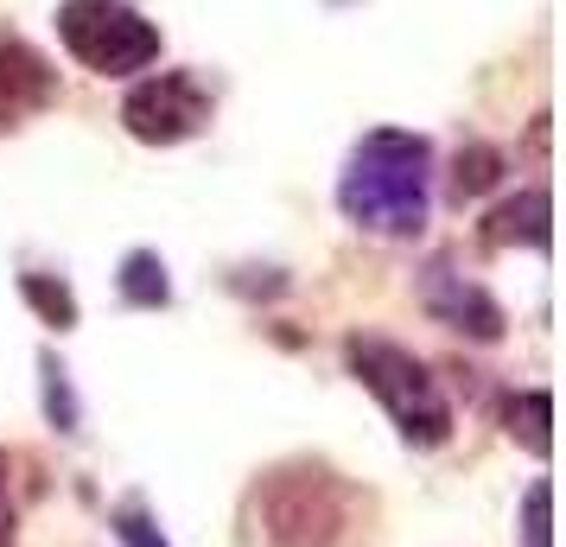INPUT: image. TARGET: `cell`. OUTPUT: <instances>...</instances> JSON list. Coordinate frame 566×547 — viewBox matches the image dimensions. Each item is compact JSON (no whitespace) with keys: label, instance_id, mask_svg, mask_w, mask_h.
<instances>
[{"label":"cell","instance_id":"1","mask_svg":"<svg viewBox=\"0 0 566 547\" xmlns=\"http://www.w3.org/2000/svg\"><path fill=\"white\" fill-rule=\"evenodd\" d=\"M427 179H433V147L420 134L376 128L363 134L344 179H337V210L376 235H420L427 230Z\"/></svg>","mask_w":566,"mask_h":547},{"label":"cell","instance_id":"2","mask_svg":"<svg viewBox=\"0 0 566 547\" xmlns=\"http://www.w3.org/2000/svg\"><path fill=\"white\" fill-rule=\"evenodd\" d=\"M344 364H350V376L388 408V420L401 427L408 445L433 452V445L452 440V401H446L439 376L413 357L408 344H388V338H376V332H357V338H344Z\"/></svg>","mask_w":566,"mask_h":547},{"label":"cell","instance_id":"3","mask_svg":"<svg viewBox=\"0 0 566 547\" xmlns=\"http://www.w3.org/2000/svg\"><path fill=\"white\" fill-rule=\"evenodd\" d=\"M57 39L96 77H134L159 57V27L147 13H134L128 0H64Z\"/></svg>","mask_w":566,"mask_h":547},{"label":"cell","instance_id":"4","mask_svg":"<svg viewBox=\"0 0 566 547\" xmlns=\"http://www.w3.org/2000/svg\"><path fill=\"white\" fill-rule=\"evenodd\" d=\"M261 516H268V541L274 547H337V535H344V484L318 465L274 471L268 491H261Z\"/></svg>","mask_w":566,"mask_h":547},{"label":"cell","instance_id":"5","mask_svg":"<svg viewBox=\"0 0 566 547\" xmlns=\"http://www.w3.org/2000/svg\"><path fill=\"white\" fill-rule=\"evenodd\" d=\"M210 90L198 71H159V77L134 83L128 103H122V122H128L134 140H147V147H179L191 134L210 122Z\"/></svg>","mask_w":566,"mask_h":547},{"label":"cell","instance_id":"6","mask_svg":"<svg viewBox=\"0 0 566 547\" xmlns=\"http://www.w3.org/2000/svg\"><path fill=\"white\" fill-rule=\"evenodd\" d=\"M420 306H427L439 325H452V332H464V338H478V344L503 338V306H496L478 281L452 274V261L446 255L427 261V274H420Z\"/></svg>","mask_w":566,"mask_h":547},{"label":"cell","instance_id":"7","mask_svg":"<svg viewBox=\"0 0 566 547\" xmlns=\"http://www.w3.org/2000/svg\"><path fill=\"white\" fill-rule=\"evenodd\" d=\"M52 96H57L52 57L32 52L27 39H0V134L20 128L39 108H52Z\"/></svg>","mask_w":566,"mask_h":547},{"label":"cell","instance_id":"8","mask_svg":"<svg viewBox=\"0 0 566 547\" xmlns=\"http://www.w3.org/2000/svg\"><path fill=\"white\" fill-rule=\"evenodd\" d=\"M484 242L496 249H510V242H528V249H547V191H522L510 204H496L484 217Z\"/></svg>","mask_w":566,"mask_h":547},{"label":"cell","instance_id":"9","mask_svg":"<svg viewBox=\"0 0 566 547\" xmlns=\"http://www.w3.org/2000/svg\"><path fill=\"white\" fill-rule=\"evenodd\" d=\"M503 420H510V440H522L528 445V452H535V459H547V420H554V395L547 389H522L510 401V408H503Z\"/></svg>","mask_w":566,"mask_h":547},{"label":"cell","instance_id":"10","mask_svg":"<svg viewBox=\"0 0 566 547\" xmlns=\"http://www.w3.org/2000/svg\"><path fill=\"white\" fill-rule=\"evenodd\" d=\"M122 299L128 306H166L172 299V281H166V261L154 255V249H134L128 261H122Z\"/></svg>","mask_w":566,"mask_h":547},{"label":"cell","instance_id":"11","mask_svg":"<svg viewBox=\"0 0 566 547\" xmlns=\"http://www.w3.org/2000/svg\"><path fill=\"white\" fill-rule=\"evenodd\" d=\"M20 293L32 299V313L45 318V325H57V332L77 325V293L64 287V281H52V274H20Z\"/></svg>","mask_w":566,"mask_h":547},{"label":"cell","instance_id":"12","mask_svg":"<svg viewBox=\"0 0 566 547\" xmlns=\"http://www.w3.org/2000/svg\"><path fill=\"white\" fill-rule=\"evenodd\" d=\"M496 179H503V154L478 140V147H464L459 166H452V198H459V204H464V198H484Z\"/></svg>","mask_w":566,"mask_h":547},{"label":"cell","instance_id":"13","mask_svg":"<svg viewBox=\"0 0 566 547\" xmlns=\"http://www.w3.org/2000/svg\"><path fill=\"white\" fill-rule=\"evenodd\" d=\"M39 369H45V414H52V427L57 433H77V395L64 382V364L57 357H39Z\"/></svg>","mask_w":566,"mask_h":547},{"label":"cell","instance_id":"14","mask_svg":"<svg viewBox=\"0 0 566 547\" xmlns=\"http://www.w3.org/2000/svg\"><path fill=\"white\" fill-rule=\"evenodd\" d=\"M547 503H554V491H547V477H535L522 496V541L528 547H547Z\"/></svg>","mask_w":566,"mask_h":547},{"label":"cell","instance_id":"15","mask_svg":"<svg viewBox=\"0 0 566 547\" xmlns=\"http://www.w3.org/2000/svg\"><path fill=\"white\" fill-rule=\"evenodd\" d=\"M115 535L128 547H166V535L154 528V516H147L140 503H122V509H115Z\"/></svg>","mask_w":566,"mask_h":547},{"label":"cell","instance_id":"16","mask_svg":"<svg viewBox=\"0 0 566 547\" xmlns=\"http://www.w3.org/2000/svg\"><path fill=\"white\" fill-rule=\"evenodd\" d=\"M13 535H20V503H13V471L0 452V547H13Z\"/></svg>","mask_w":566,"mask_h":547}]
</instances>
